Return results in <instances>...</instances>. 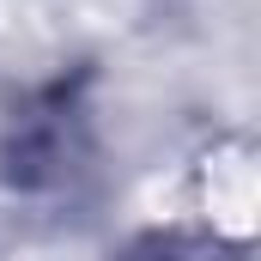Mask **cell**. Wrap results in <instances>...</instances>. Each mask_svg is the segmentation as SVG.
Masks as SVG:
<instances>
[{
	"instance_id": "cell-1",
	"label": "cell",
	"mask_w": 261,
	"mask_h": 261,
	"mask_svg": "<svg viewBox=\"0 0 261 261\" xmlns=\"http://www.w3.org/2000/svg\"><path fill=\"white\" fill-rule=\"evenodd\" d=\"M189 206L219 243H255L261 231V158L249 140H213L189 164Z\"/></svg>"
},
{
	"instance_id": "cell-2",
	"label": "cell",
	"mask_w": 261,
	"mask_h": 261,
	"mask_svg": "<svg viewBox=\"0 0 261 261\" xmlns=\"http://www.w3.org/2000/svg\"><path fill=\"white\" fill-rule=\"evenodd\" d=\"M134 213L146 225H182V219H195V206H189V164L164 170V176H146V189L134 195Z\"/></svg>"
}]
</instances>
